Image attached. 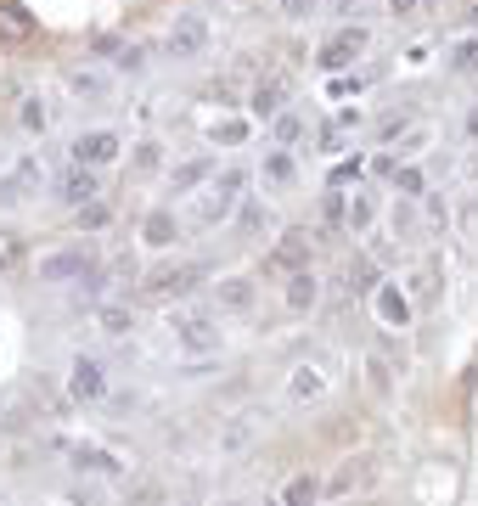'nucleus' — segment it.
Masks as SVG:
<instances>
[{
    "instance_id": "nucleus-1",
    "label": "nucleus",
    "mask_w": 478,
    "mask_h": 506,
    "mask_svg": "<svg viewBox=\"0 0 478 506\" xmlns=\"http://www.w3.org/2000/svg\"><path fill=\"white\" fill-rule=\"evenodd\" d=\"M40 181H46L40 158H17L6 175H0V202H6V209H17V202H28V197L40 191Z\"/></svg>"
},
{
    "instance_id": "nucleus-2",
    "label": "nucleus",
    "mask_w": 478,
    "mask_h": 506,
    "mask_svg": "<svg viewBox=\"0 0 478 506\" xmlns=\"http://www.w3.org/2000/svg\"><path fill=\"white\" fill-rule=\"evenodd\" d=\"M198 282H208V264H164V270H152L147 276V293H158V298H180V293H191Z\"/></svg>"
},
{
    "instance_id": "nucleus-3",
    "label": "nucleus",
    "mask_w": 478,
    "mask_h": 506,
    "mask_svg": "<svg viewBox=\"0 0 478 506\" xmlns=\"http://www.w3.org/2000/svg\"><path fill=\"white\" fill-rule=\"evenodd\" d=\"M242 186H248V175H242V169H226V175H219L214 181V191L198 202V220L203 225H214V220H226L231 209H237V197H242Z\"/></svg>"
},
{
    "instance_id": "nucleus-4",
    "label": "nucleus",
    "mask_w": 478,
    "mask_h": 506,
    "mask_svg": "<svg viewBox=\"0 0 478 506\" xmlns=\"http://www.w3.org/2000/svg\"><path fill=\"white\" fill-rule=\"evenodd\" d=\"M361 51H366V28H338L332 40L321 46V67H327V74H343Z\"/></svg>"
},
{
    "instance_id": "nucleus-5",
    "label": "nucleus",
    "mask_w": 478,
    "mask_h": 506,
    "mask_svg": "<svg viewBox=\"0 0 478 506\" xmlns=\"http://www.w3.org/2000/svg\"><path fill=\"white\" fill-rule=\"evenodd\" d=\"M85 270H90V253H85V243H74V248L40 259V282H79Z\"/></svg>"
},
{
    "instance_id": "nucleus-6",
    "label": "nucleus",
    "mask_w": 478,
    "mask_h": 506,
    "mask_svg": "<svg viewBox=\"0 0 478 506\" xmlns=\"http://www.w3.org/2000/svg\"><path fill=\"white\" fill-rule=\"evenodd\" d=\"M175 337H180V349H191V355H214L219 349V326L208 315H180Z\"/></svg>"
},
{
    "instance_id": "nucleus-7",
    "label": "nucleus",
    "mask_w": 478,
    "mask_h": 506,
    "mask_svg": "<svg viewBox=\"0 0 478 506\" xmlns=\"http://www.w3.org/2000/svg\"><path fill=\"white\" fill-rule=\"evenodd\" d=\"M203 46H208V17H198V12L175 17V28H169V51H175V57H198Z\"/></svg>"
},
{
    "instance_id": "nucleus-8",
    "label": "nucleus",
    "mask_w": 478,
    "mask_h": 506,
    "mask_svg": "<svg viewBox=\"0 0 478 506\" xmlns=\"http://www.w3.org/2000/svg\"><path fill=\"white\" fill-rule=\"evenodd\" d=\"M113 158H118V135L113 129H90V135L74 141V163H85V169H102Z\"/></svg>"
},
{
    "instance_id": "nucleus-9",
    "label": "nucleus",
    "mask_w": 478,
    "mask_h": 506,
    "mask_svg": "<svg viewBox=\"0 0 478 506\" xmlns=\"http://www.w3.org/2000/svg\"><path fill=\"white\" fill-rule=\"evenodd\" d=\"M310 264V236L304 231H287L281 243L270 248V270H287V276H293V270H304Z\"/></svg>"
},
{
    "instance_id": "nucleus-10",
    "label": "nucleus",
    "mask_w": 478,
    "mask_h": 506,
    "mask_svg": "<svg viewBox=\"0 0 478 506\" xmlns=\"http://www.w3.org/2000/svg\"><path fill=\"white\" fill-rule=\"evenodd\" d=\"M68 388H74L79 399H102V394H107V371L96 366V360H85V355H79V360H74V371H68Z\"/></svg>"
},
{
    "instance_id": "nucleus-11",
    "label": "nucleus",
    "mask_w": 478,
    "mask_h": 506,
    "mask_svg": "<svg viewBox=\"0 0 478 506\" xmlns=\"http://www.w3.org/2000/svg\"><path fill=\"white\" fill-rule=\"evenodd\" d=\"M56 191H62V202H68V209H79V202H90V197H96V175H90L85 163H74L68 175H62V186H56Z\"/></svg>"
},
{
    "instance_id": "nucleus-12",
    "label": "nucleus",
    "mask_w": 478,
    "mask_h": 506,
    "mask_svg": "<svg viewBox=\"0 0 478 506\" xmlns=\"http://www.w3.org/2000/svg\"><path fill=\"white\" fill-rule=\"evenodd\" d=\"M281 101H287V79H265L259 90H253L248 108L259 113V119H276V113H281Z\"/></svg>"
},
{
    "instance_id": "nucleus-13",
    "label": "nucleus",
    "mask_w": 478,
    "mask_h": 506,
    "mask_svg": "<svg viewBox=\"0 0 478 506\" xmlns=\"http://www.w3.org/2000/svg\"><path fill=\"white\" fill-rule=\"evenodd\" d=\"M141 236H147V248H169L175 243V214L169 209H152L147 225H141Z\"/></svg>"
},
{
    "instance_id": "nucleus-14",
    "label": "nucleus",
    "mask_w": 478,
    "mask_h": 506,
    "mask_svg": "<svg viewBox=\"0 0 478 506\" xmlns=\"http://www.w3.org/2000/svg\"><path fill=\"white\" fill-rule=\"evenodd\" d=\"M219 310H253V282L248 276H226L219 282Z\"/></svg>"
},
{
    "instance_id": "nucleus-15",
    "label": "nucleus",
    "mask_w": 478,
    "mask_h": 506,
    "mask_svg": "<svg viewBox=\"0 0 478 506\" xmlns=\"http://www.w3.org/2000/svg\"><path fill=\"white\" fill-rule=\"evenodd\" d=\"M35 34V17L23 6H0V40H28Z\"/></svg>"
},
{
    "instance_id": "nucleus-16",
    "label": "nucleus",
    "mask_w": 478,
    "mask_h": 506,
    "mask_svg": "<svg viewBox=\"0 0 478 506\" xmlns=\"http://www.w3.org/2000/svg\"><path fill=\"white\" fill-rule=\"evenodd\" d=\"M377 315L389 321V326H405V321H411V304H405V293L382 287V293H377Z\"/></svg>"
},
{
    "instance_id": "nucleus-17",
    "label": "nucleus",
    "mask_w": 478,
    "mask_h": 506,
    "mask_svg": "<svg viewBox=\"0 0 478 506\" xmlns=\"http://www.w3.org/2000/svg\"><path fill=\"white\" fill-rule=\"evenodd\" d=\"M208 175H214V158H191V163H180V169H175V197L191 191L198 181H208Z\"/></svg>"
},
{
    "instance_id": "nucleus-18",
    "label": "nucleus",
    "mask_w": 478,
    "mask_h": 506,
    "mask_svg": "<svg viewBox=\"0 0 478 506\" xmlns=\"http://www.w3.org/2000/svg\"><path fill=\"white\" fill-rule=\"evenodd\" d=\"M96 321H102V332H113V337H124V332L136 326L130 304H102V310H96Z\"/></svg>"
},
{
    "instance_id": "nucleus-19",
    "label": "nucleus",
    "mask_w": 478,
    "mask_h": 506,
    "mask_svg": "<svg viewBox=\"0 0 478 506\" xmlns=\"http://www.w3.org/2000/svg\"><path fill=\"white\" fill-rule=\"evenodd\" d=\"M287 304H293V310H310V304H315V276H310V270H293V282H287Z\"/></svg>"
},
{
    "instance_id": "nucleus-20",
    "label": "nucleus",
    "mask_w": 478,
    "mask_h": 506,
    "mask_svg": "<svg viewBox=\"0 0 478 506\" xmlns=\"http://www.w3.org/2000/svg\"><path fill=\"white\" fill-rule=\"evenodd\" d=\"M315 495H321V484L310 479V472H299L293 484H287V495H281V506H315Z\"/></svg>"
},
{
    "instance_id": "nucleus-21",
    "label": "nucleus",
    "mask_w": 478,
    "mask_h": 506,
    "mask_svg": "<svg viewBox=\"0 0 478 506\" xmlns=\"http://www.w3.org/2000/svg\"><path fill=\"white\" fill-rule=\"evenodd\" d=\"M327 388V377H321V366H299L293 371V394L299 399H315V394H321Z\"/></svg>"
},
{
    "instance_id": "nucleus-22",
    "label": "nucleus",
    "mask_w": 478,
    "mask_h": 506,
    "mask_svg": "<svg viewBox=\"0 0 478 506\" xmlns=\"http://www.w3.org/2000/svg\"><path fill=\"white\" fill-rule=\"evenodd\" d=\"M208 135H214V147H242V141H248V124H242V119H219Z\"/></svg>"
},
{
    "instance_id": "nucleus-23",
    "label": "nucleus",
    "mask_w": 478,
    "mask_h": 506,
    "mask_svg": "<svg viewBox=\"0 0 478 506\" xmlns=\"http://www.w3.org/2000/svg\"><path fill=\"white\" fill-rule=\"evenodd\" d=\"M74 461H79L85 472H113V467H118L107 450H96V445H79V450H74Z\"/></svg>"
},
{
    "instance_id": "nucleus-24",
    "label": "nucleus",
    "mask_w": 478,
    "mask_h": 506,
    "mask_svg": "<svg viewBox=\"0 0 478 506\" xmlns=\"http://www.w3.org/2000/svg\"><path fill=\"white\" fill-rule=\"evenodd\" d=\"M265 181H270V186H287V181H293V158H287V152H270V158H265Z\"/></svg>"
},
{
    "instance_id": "nucleus-25",
    "label": "nucleus",
    "mask_w": 478,
    "mask_h": 506,
    "mask_svg": "<svg viewBox=\"0 0 478 506\" xmlns=\"http://www.w3.org/2000/svg\"><path fill=\"white\" fill-rule=\"evenodd\" d=\"M343 220L355 225V231H366V225H371V202H366V197H355V202H343Z\"/></svg>"
},
{
    "instance_id": "nucleus-26",
    "label": "nucleus",
    "mask_w": 478,
    "mask_h": 506,
    "mask_svg": "<svg viewBox=\"0 0 478 506\" xmlns=\"http://www.w3.org/2000/svg\"><path fill=\"white\" fill-rule=\"evenodd\" d=\"M248 439H253V417H237V428L226 433V450H242Z\"/></svg>"
},
{
    "instance_id": "nucleus-27",
    "label": "nucleus",
    "mask_w": 478,
    "mask_h": 506,
    "mask_svg": "<svg viewBox=\"0 0 478 506\" xmlns=\"http://www.w3.org/2000/svg\"><path fill=\"white\" fill-rule=\"evenodd\" d=\"M394 186L405 197H422V175H417V169H394Z\"/></svg>"
},
{
    "instance_id": "nucleus-28",
    "label": "nucleus",
    "mask_w": 478,
    "mask_h": 506,
    "mask_svg": "<svg viewBox=\"0 0 478 506\" xmlns=\"http://www.w3.org/2000/svg\"><path fill=\"white\" fill-rule=\"evenodd\" d=\"M456 74H473V67H478V40H467V46H456Z\"/></svg>"
},
{
    "instance_id": "nucleus-29",
    "label": "nucleus",
    "mask_w": 478,
    "mask_h": 506,
    "mask_svg": "<svg viewBox=\"0 0 478 506\" xmlns=\"http://www.w3.org/2000/svg\"><path fill=\"white\" fill-rule=\"evenodd\" d=\"M79 225H90V231H96V225H107V209H102L96 197H90V202H79Z\"/></svg>"
},
{
    "instance_id": "nucleus-30",
    "label": "nucleus",
    "mask_w": 478,
    "mask_h": 506,
    "mask_svg": "<svg viewBox=\"0 0 478 506\" xmlns=\"http://www.w3.org/2000/svg\"><path fill=\"white\" fill-rule=\"evenodd\" d=\"M152 169H158V147L141 141V147H136V175H152Z\"/></svg>"
},
{
    "instance_id": "nucleus-31",
    "label": "nucleus",
    "mask_w": 478,
    "mask_h": 506,
    "mask_svg": "<svg viewBox=\"0 0 478 506\" xmlns=\"http://www.w3.org/2000/svg\"><path fill=\"white\" fill-rule=\"evenodd\" d=\"M299 113H276V135H281V141H299Z\"/></svg>"
},
{
    "instance_id": "nucleus-32",
    "label": "nucleus",
    "mask_w": 478,
    "mask_h": 506,
    "mask_svg": "<svg viewBox=\"0 0 478 506\" xmlns=\"http://www.w3.org/2000/svg\"><path fill=\"white\" fill-rule=\"evenodd\" d=\"M23 129H46V108H40V101H23Z\"/></svg>"
},
{
    "instance_id": "nucleus-33",
    "label": "nucleus",
    "mask_w": 478,
    "mask_h": 506,
    "mask_svg": "<svg viewBox=\"0 0 478 506\" xmlns=\"http://www.w3.org/2000/svg\"><path fill=\"white\" fill-rule=\"evenodd\" d=\"M0 264H17V236L0 231Z\"/></svg>"
},
{
    "instance_id": "nucleus-34",
    "label": "nucleus",
    "mask_w": 478,
    "mask_h": 506,
    "mask_svg": "<svg viewBox=\"0 0 478 506\" xmlns=\"http://www.w3.org/2000/svg\"><path fill=\"white\" fill-rule=\"evenodd\" d=\"M74 90L79 96H96V90H102V79H96V74H74Z\"/></svg>"
},
{
    "instance_id": "nucleus-35",
    "label": "nucleus",
    "mask_w": 478,
    "mask_h": 506,
    "mask_svg": "<svg viewBox=\"0 0 478 506\" xmlns=\"http://www.w3.org/2000/svg\"><path fill=\"white\" fill-rule=\"evenodd\" d=\"M136 506H164V495H158V484H141V490H136Z\"/></svg>"
},
{
    "instance_id": "nucleus-36",
    "label": "nucleus",
    "mask_w": 478,
    "mask_h": 506,
    "mask_svg": "<svg viewBox=\"0 0 478 506\" xmlns=\"http://www.w3.org/2000/svg\"><path fill=\"white\" fill-rule=\"evenodd\" d=\"M349 282H361L355 293H371V264H355V270H349Z\"/></svg>"
},
{
    "instance_id": "nucleus-37",
    "label": "nucleus",
    "mask_w": 478,
    "mask_h": 506,
    "mask_svg": "<svg viewBox=\"0 0 478 506\" xmlns=\"http://www.w3.org/2000/svg\"><path fill=\"white\" fill-rule=\"evenodd\" d=\"M310 6H315V0H281V12H287V17H310Z\"/></svg>"
},
{
    "instance_id": "nucleus-38",
    "label": "nucleus",
    "mask_w": 478,
    "mask_h": 506,
    "mask_svg": "<svg viewBox=\"0 0 478 506\" xmlns=\"http://www.w3.org/2000/svg\"><path fill=\"white\" fill-rule=\"evenodd\" d=\"M355 175H361V163H338V169H332V186H343V181H355Z\"/></svg>"
},
{
    "instance_id": "nucleus-39",
    "label": "nucleus",
    "mask_w": 478,
    "mask_h": 506,
    "mask_svg": "<svg viewBox=\"0 0 478 506\" xmlns=\"http://www.w3.org/2000/svg\"><path fill=\"white\" fill-rule=\"evenodd\" d=\"M327 220H343V191H327Z\"/></svg>"
},
{
    "instance_id": "nucleus-40",
    "label": "nucleus",
    "mask_w": 478,
    "mask_h": 506,
    "mask_svg": "<svg viewBox=\"0 0 478 506\" xmlns=\"http://www.w3.org/2000/svg\"><path fill=\"white\" fill-rule=\"evenodd\" d=\"M389 6H394V17H411V12H417V0H389Z\"/></svg>"
},
{
    "instance_id": "nucleus-41",
    "label": "nucleus",
    "mask_w": 478,
    "mask_h": 506,
    "mask_svg": "<svg viewBox=\"0 0 478 506\" xmlns=\"http://www.w3.org/2000/svg\"><path fill=\"white\" fill-rule=\"evenodd\" d=\"M226 506H237V501H226Z\"/></svg>"
}]
</instances>
